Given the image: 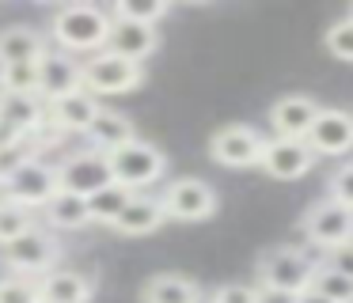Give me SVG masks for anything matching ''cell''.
Listing matches in <instances>:
<instances>
[{
    "instance_id": "1",
    "label": "cell",
    "mask_w": 353,
    "mask_h": 303,
    "mask_svg": "<svg viewBox=\"0 0 353 303\" xmlns=\"http://www.w3.org/2000/svg\"><path fill=\"white\" fill-rule=\"evenodd\" d=\"M110 12L95 4H65L54 12V23H50V34H54L57 50L65 53H99L107 50L110 38Z\"/></svg>"
},
{
    "instance_id": "2",
    "label": "cell",
    "mask_w": 353,
    "mask_h": 303,
    "mask_svg": "<svg viewBox=\"0 0 353 303\" xmlns=\"http://www.w3.org/2000/svg\"><path fill=\"white\" fill-rule=\"evenodd\" d=\"M57 262H61V242L46 227H31L19 239L0 247V265L19 277H42V273L57 269Z\"/></svg>"
},
{
    "instance_id": "3",
    "label": "cell",
    "mask_w": 353,
    "mask_h": 303,
    "mask_svg": "<svg viewBox=\"0 0 353 303\" xmlns=\"http://www.w3.org/2000/svg\"><path fill=\"white\" fill-rule=\"evenodd\" d=\"M254 273H259V288H274V292L300 295V292L312 288L315 262L300 247H274V250H266V254L259 258Z\"/></svg>"
},
{
    "instance_id": "4",
    "label": "cell",
    "mask_w": 353,
    "mask_h": 303,
    "mask_svg": "<svg viewBox=\"0 0 353 303\" xmlns=\"http://www.w3.org/2000/svg\"><path fill=\"white\" fill-rule=\"evenodd\" d=\"M110 171H114L118 186L141 194L145 186H152V182H160L163 174H168V156H163L152 140H141L137 136V140H130L125 148L110 152Z\"/></svg>"
},
{
    "instance_id": "5",
    "label": "cell",
    "mask_w": 353,
    "mask_h": 303,
    "mask_svg": "<svg viewBox=\"0 0 353 303\" xmlns=\"http://www.w3.org/2000/svg\"><path fill=\"white\" fill-rule=\"evenodd\" d=\"M300 235L307 239V247L330 254V250L353 242V209L330 201V197H319L300 220Z\"/></svg>"
},
{
    "instance_id": "6",
    "label": "cell",
    "mask_w": 353,
    "mask_h": 303,
    "mask_svg": "<svg viewBox=\"0 0 353 303\" xmlns=\"http://www.w3.org/2000/svg\"><path fill=\"white\" fill-rule=\"evenodd\" d=\"M145 83V65L125 61L110 50H99L84 61V91L92 95H125Z\"/></svg>"
},
{
    "instance_id": "7",
    "label": "cell",
    "mask_w": 353,
    "mask_h": 303,
    "mask_svg": "<svg viewBox=\"0 0 353 303\" xmlns=\"http://www.w3.org/2000/svg\"><path fill=\"white\" fill-rule=\"evenodd\" d=\"M114 182V171H110V156L107 152H69V156L57 163V186L65 194H77V197H95L99 189H107Z\"/></svg>"
},
{
    "instance_id": "8",
    "label": "cell",
    "mask_w": 353,
    "mask_h": 303,
    "mask_svg": "<svg viewBox=\"0 0 353 303\" xmlns=\"http://www.w3.org/2000/svg\"><path fill=\"white\" fill-rule=\"evenodd\" d=\"M57 189H61L57 186V167L46 163V159H39V156H31L16 174H8V178L0 182V197H8V201H16V205H27V209H34V212L46 209Z\"/></svg>"
},
{
    "instance_id": "9",
    "label": "cell",
    "mask_w": 353,
    "mask_h": 303,
    "mask_svg": "<svg viewBox=\"0 0 353 303\" xmlns=\"http://www.w3.org/2000/svg\"><path fill=\"white\" fill-rule=\"evenodd\" d=\"M160 201H163L168 220H179V224H201V220H209L216 212V189L209 186L205 178L186 174V178L168 182V189H163Z\"/></svg>"
},
{
    "instance_id": "10",
    "label": "cell",
    "mask_w": 353,
    "mask_h": 303,
    "mask_svg": "<svg viewBox=\"0 0 353 303\" xmlns=\"http://www.w3.org/2000/svg\"><path fill=\"white\" fill-rule=\"evenodd\" d=\"M262 148H266V136L251 125H224L209 136V156L221 167H232V171H247V167L262 163Z\"/></svg>"
},
{
    "instance_id": "11",
    "label": "cell",
    "mask_w": 353,
    "mask_h": 303,
    "mask_svg": "<svg viewBox=\"0 0 353 303\" xmlns=\"http://www.w3.org/2000/svg\"><path fill=\"white\" fill-rule=\"evenodd\" d=\"M80 87H84V61L65 50H46V57L39 61V98L57 103Z\"/></svg>"
},
{
    "instance_id": "12",
    "label": "cell",
    "mask_w": 353,
    "mask_h": 303,
    "mask_svg": "<svg viewBox=\"0 0 353 303\" xmlns=\"http://www.w3.org/2000/svg\"><path fill=\"white\" fill-rule=\"evenodd\" d=\"M315 152L307 140H289V136H274V140H266V148H262V171L270 174V178H285V182H296L304 178L307 171L315 167Z\"/></svg>"
},
{
    "instance_id": "13",
    "label": "cell",
    "mask_w": 353,
    "mask_h": 303,
    "mask_svg": "<svg viewBox=\"0 0 353 303\" xmlns=\"http://www.w3.org/2000/svg\"><path fill=\"white\" fill-rule=\"evenodd\" d=\"M46 110L39 95H0V140H27L42 129Z\"/></svg>"
},
{
    "instance_id": "14",
    "label": "cell",
    "mask_w": 353,
    "mask_h": 303,
    "mask_svg": "<svg viewBox=\"0 0 353 303\" xmlns=\"http://www.w3.org/2000/svg\"><path fill=\"white\" fill-rule=\"evenodd\" d=\"M323 106L312 95H285L270 106V129L274 136H289V140H307L315 118H319Z\"/></svg>"
},
{
    "instance_id": "15",
    "label": "cell",
    "mask_w": 353,
    "mask_h": 303,
    "mask_svg": "<svg viewBox=\"0 0 353 303\" xmlns=\"http://www.w3.org/2000/svg\"><path fill=\"white\" fill-rule=\"evenodd\" d=\"M307 144L315 156H345L353 148V114L338 110V106H323L307 133Z\"/></svg>"
},
{
    "instance_id": "16",
    "label": "cell",
    "mask_w": 353,
    "mask_h": 303,
    "mask_svg": "<svg viewBox=\"0 0 353 303\" xmlns=\"http://www.w3.org/2000/svg\"><path fill=\"white\" fill-rule=\"evenodd\" d=\"M99 98L92 95V91H72V95H65V98H57V103H50L46 106V118H50V125L57 129L61 136H69V133H88L92 129V121L99 118Z\"/></svg>"
},
{
    "instance_id": "17",
    "label": "cell",
    "mask_w": 353,
    "mask_h": 303,
    "mask_svg": "<svg viewBox=\"0 0 353 303\" xmlns=\"http://www.w3.org/2000/svg\"><path fill=\"white\" fill-rule=\"evenodd\" d=\"M39 292L42 303H92L95 295V280L80 269H50L39 277Z\"/></svg>"
},
{
    "instance_id": "18",
    "label": "cell",
    "mask_w": 353,
    "mask_h": 303,
    "mask_svg": "<svg viewBox=\"0 0 353 303\" xmlns=\"http://www.w3.org/2000/svg\"><path fill=\"white\" fill-rule=\"evenodd\" d=\"M114 19V15H110ZM156 45H160V34H156V27H145V23H125V19H114L110 23V38H107V50L118 53V57L125 61H145L156 53Z\"/></svg>"
},
{
    "instance_id": "19",
    "label": "cell",
    "mask_w": 353,
    "mask_h": 303,
    "mask_svg": "<svg viewBox=\"0 0 353 303\" xmlns=\"http://www.w3.org/2000/svg\"><path fill=\"white\" fill-rule=\"evenodd\" d=\"M46 38L39 27L27 23H12L0 27V65H27V61H42L46 57Z\"/></svg>"
},
{
    "instance_id": "20",
    "label": "cell",
    "mask_w": 353,
    "mask_h": 303,
    "mask_svg": "<svg viewBox=\"0 0 353 303\" xmlns=\"http://www.w3.org/2000/svg\"><path fill=\"white\" fill-rule=\"evenodd\" d=\"M168 212H163L160 197H148V194H133V201L125 205V212L118 216L114 231L118 235H130V239H141V235H152L163 227Z\"/></svg>"
},
{
    "instance_id": "21",
    "label": "cell",
    "mask_w": 353,
    "mask_h": 303,
    "mask_svg": "<svg viewBox=\"0 0 353 303\" xmlns=\"http://www.w3.org/2000/svg\"><path fill=\"white\" fill-rule=\"evenodd\" d=\"M141 303H205V292L183 273H156L141 288Z\"/></svg>"
},
{
    "instance_id": "22",
    "label": "cell",
    "mask_w": 353,
    "mask_h": 303,
    "mask_svg": "<svg viewBox=\"0 0 353 303\" xmlns=\"http://www.w3.org/2000/svg\"><path fill=\"white\" fill-rule=\"evenodd\" d=\"M88 144H92L95 152H118V148H125L130 140H137V125H133L125 114H118V110H107L103 106L99 110V118L92 121V129H88Z\"/></svg>"
},
{
    "instance_id": "23",
    "label": "cell",
    "mask_w": 353,
    "mask_h": 303,
    "mask_svg": "<svg viewBox=\"0 0 353 303\" xmlns=\"http://www.w3.org/2000/svg\"><path fill=\"white\" fill-rule=\"evenodd\" d=\"M46 220L54 231H80V227L92 224V209H88V197H77V194H65L57 189L54 201L46 205Z\"/></svg>"
},
{
    "instance_id": "24",
    "label": "cell",
    "mask_w": 353,
    "mask_h": 303,
    "mask_svg": "<svg viewBox=\"0 0 353 303\" xmlns=\"http://www.w3.org/2000/svg\"><path fill=\"white\" fill-rule=\"evenodd\" d=\"M133 201V189L118 186V182H110L107 189H99L95 197H88V209H92V224H107L114 227L118 216L125 212V205Z\"/></svg>"
},
{
    "instance_id": "25",
    "label": "cell",
    "mask_w": 353,
    "mask_h": 303,
    "mask_svg": "<svg viewBox=\"0 0 353 303\" xmlns=\"http://www.w3.org/2000/svg\"><path fill=\"white\" fill-rule=\"evenodd\" d=\"M0 95H39V61L0 65Z\"/></svg>"
},
{
    "instance_id": "26",
    "label": "cell",
    "mask_w": 353,
    "mask_h": 303,
    "mask_svg": "<svg viewBox=\"0 0 353 303\" xmlns=\"http://www.w3.org/2000/svg\"><path fill=\"white\" fill-rule=\"evenodd\" d=\"M168 12H171L168 0H118V4L110 8V15H114V19L145 23V27H156V23H160Z\"/></svg>"
},
{
    "instance_id": "27",
    "label": "cell",
    "mask_w": 353,
    "mask_h": 303,
    "mask_svg": "<svg viewBox=\"0 0 353 303\" xmlns=\"http://www.w3.org/2000/svg\"><path fill=\"white\" fill-rule=\"evenodd\" d=\"M34 224V209H27V205H16L8 201V197H0V247L12 239H19L23 231H31Z\"/></svg>"
},
{
    "instance_id": "28",
    "label": "cell",
    "mask_w": 353,
    "mask_h": 303,
    "mask_svg": "<svg viewBox=\"0 0 353 303\" xmlns=\"http://www.w3.org/2000/svg\"><path fill=\"white\" fill-rule=\"evenodd\" d=\"M312 288H315V292H323L327 300H334V303H353V280L345 277V273L330 269L327 262H315Z\"/></svg>"
},
{
    "instance_id": "29",
    "label": "cell",
    "mask_w": 353,
    "mask_h": 303,
    "mask_svg": "<svg viewBox=\"0 0 353 303\" xmlns=\"http://www.w3.org/2000/svg\"><path fill=\"white\" fill-rule=\"evenodd\" d=\"M323 45H327L330 57L353 61V15H342V19L330 23V27L323 30Z\"/></svg>"
},
{
    "instance_id": "30",
    "label": "cell",
    "mask_w": 353,
    "mask_h": 303,
    "mask_svg": "<svg viewBox=\"0 0 353 303\" xmlns=\"http://www.w3.org/2000/svg\"><path fill=\"white\" fill-rule=\"evenodd\" d=\"M0 303H42L39 277H19V273L0 277Z\"/></svg>"
},
{
    "instance_id": "31",
    "label": "cell",
    "mask_w": 353,
    "mask_h": 303,
    "mask_svg": "<svg viewBox=\"0 0 353 303\" xmlns=\"http://www.w3.org/2000/svg\"><path fill=\"white\" fill-rule=\"evenodd\" d=\"M31 156H34V148L27 140H0V182L8 174H16Z\"/></svg>"
},
{
    "instance_id": "32",
    "label": "cell",
    "mask_w": 353,
    "mask_h": 303,
    "mask_svg": "<svg viewBox=\"0 0 353 303\" xmlns=\"http://www.w3.org/2000/svg\"><path fill=\"white\" fill-rule=\"evenodd\" d=\"M327 197H330V201H338V205H345V209H353V159H350V163H342L327 178Z\"/></svg>"
},
{
    "instance_id": "33",
    "label": "cell",
    "mask_w": 353,
    "mask_h": 303,
    "mask_svg": "<svg viewBox=\"0 0 353 303\" xmlns=\"http://www.w3.org/2000/svg\"><path fill=\"white\" fill-rule=\"evenodd\" d=\"M254 295H259L254 284H221L205 303H254Z\"/></svg>"
},
{
    "instance_id": "34",
    "label": "cell",
    "mask_w": 353,
    "mask_h": 303,
    "mask_svg": "<svg viewBox=\"0 0 353 303\" xmlns=\"http://www.w3.org/2000/svg\"><path fill=\"white\" fill-rule=\"evenodd\" d=\"M327 265H330V269H338V273H345V277L353 280V242L330 250V254H327Z\"/></svg>"
},
{
    "instance_id": "35",
    "label": "cell",
    "mask_w": 353,
    "mask_h": 303,
    "mask_svg": "<svg viewBox=\"0 0 353 303\" xmlns=\"http://www.w3.org/2000/svg\"><path fill=\"white\" fill-rule=\"evenodd\" d=\"M254 288H259V284H254ZM254 303H296V295H289V292H274V288H259Z\"/></svg>"
},
{
    "instance_id": "36",
    "label": "cell",
    "mask_w": 353,
    "mask_h": 303,
    "mask_svg": "<svg viewBox=\"0 0 353 303\" xmlns=\"http://www.w3.org/2000/svg\"><path fill=\"white\" fill-rule=\"evenodd\" d=\"M296 303H334V300H327L323 292H315V288H307V292H300V295H296Z\"/></svg>"
},
{
    "instance_id": "37",
    "label": "cell",
    "mask_w": 353,
    "mask_h": 303,
    "mask_svg": "<svg viewBox=\"0 0 353 303\" xmlns=\"http://www.w3.org/2000/svg\"><path fill=\"white\" fill-rule=\"evenodd\" d=\"M350 15H353V8H350Z\"/></svg>"
}]
</instances>
